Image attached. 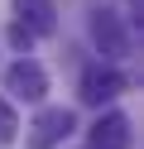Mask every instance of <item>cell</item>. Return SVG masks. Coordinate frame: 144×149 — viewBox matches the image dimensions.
Returning <instances> with one entry per match:
<instances>
[{"label":"cell","mask_w":144,"mask_h":149,"mask_svg":"<svg viewBox=\"0 0 144 149\" xmlns=\"http://www.w3.org/2000/svg\"><path fill=\"white\" fill-rule=\"evenodd\" d=\"M125 87H130V82H125V72H115L111 63H96V68L82 72V91H77V96H82L86 106H106V101H115Z\"/></svg>","instance_id":"obj_2"},{"label":"cell","mask_w":144,"mask_h":149,"mask_svg":"<svg viewBox=\"0 0 144 149\" xmlns=\"http://www.w3.org/2000/svg\"><path fill=\"white\" fill-rule=\"evenodd\" d=\"M0 82H5V91H10L15 101H29V106H38V101L48 96V72H43V63L24 58V53L5 68V77H0Z\"/></svg>","instance_id":"obj_1"},{"label":"cell","mask_w":144,"mask_h":149,"mask_svg":"<svg viewBox=\"0 0 144 149\" xmlns=\"http://www.w3.org/2000/svg\"><path fill=\"white\" fill-rule=\"evenodd\" d=\"M15 10H19V19H24L34 34H53V29H58L53 0H15Z\"/></svg>","instance_id":"obj_6"},{"label":"cell","mask_w":144,"mask_h":149,"mask_svg":"<svg viewBox=\"0 0 144 149\" xmlns=\"http://www.w3.org/2000/svg\"><path fill=\"white\" fill-rule=\"evenodd\" d=\"M72 130H77V116H72V111H63V106H48V111H38V120H34V144H38V149H48V144H63Z\"/></svg>","instance_id":"obj_5"},{"label":"cell","mask_w":144,"mask_h":149,"mask_svg":"<svg viewBox=\"0 0 144 149\" xmlns=\"http://www.w3.org/2000/svg\"><path fill=\"white\" fill-rule=\"evenodd\" d=\"M15 135H19V116H15V106H10V96H0V149L15 144Z\"/></svg>","instance_id":"obj_7"},{"label":"cell","mask_w":144,"mask_h":149,"mask_svg":"<svg viewBox=\"0 0 144 149\" xmlns=\"http://www.w3.org/2000/svg\"><path fill=\"white\" fill-rule=\"evenodd\" d=\"M91 39L101 43L106 58L130 53V34H125V24H120V15H115V10H91Z\"/></svg>","instance_id":"obj_3"},{"label":"cell","mask_w":144,"mask_h":149,"mask_svg":"<svg viewBox=\"0 0 144 149\" xmlns=\"http://www.w3.org/2000/svg\"><path fill=\"white\" fill-rule=\"evenodd\" d=\"M5 39H10V43H15V48H19V53H29V48H34V39H38V34H34V29H29V24H24V19H15V24H10V29H5Z\"/></svg>","instance_id":"obj_8"},{"label":"cell","mask_w":144,"mask_h":149,"mask_svg":"<svg viewBox=\"0 0 144 149\" xmlns=\"http://www.w3.org/2000/svg\"><path fill=\"white\" fill-rule=\"evenodd\" d=\"M86 139H91V149H130V116H120V111L96 116Z\"/></svg>","instance_id":"obj_4"}]
</instances>
